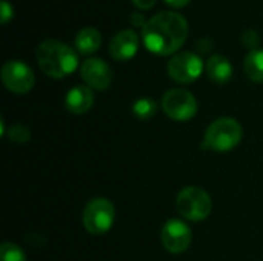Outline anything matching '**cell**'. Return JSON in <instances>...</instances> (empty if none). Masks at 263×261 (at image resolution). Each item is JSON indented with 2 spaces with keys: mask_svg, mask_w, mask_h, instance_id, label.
<instances>
[{
  "mask_svg": "<svg viewBox=\"0 0 263 261\" xmlns=\"http://www.w3.org/2000/svg\"><path fill=\"white\" fill-rule=\"evenodd\" d=\"M2 82L14 94H26L32 89L35 77L32 69L20 60H9L2 68Z\"/></svg>",
  "mask_w": 263,
  "mask_h": 261,
  "instance_id": "obj_8",
  "label": "cell"
},
{
  "mask_svg": "<svg viewBox=\"0 0 263 261\" xmlns=\"http://www.w3.org/2000/svg\"><path fill=\"white\" fill-rule=\"evenodd\" d=\"M94 105V94L89 86H76L72 88L65 98V106L71 114H85Z\"/></svg>",
  "mask_w": 263,
  "mask_h": 261,
  "instance_id": "obj_12",
  "label": "cell"
},
{
  "mask_svg": "<svg viewBox=\"0 0 263 261\" xmlns=\"http://www.w3.org/2000/svg\"><path fill=\"white\" fill-rule=\"evenodd\" d=\"M157 0H133V3L140 9H151Z\"/></svg>",
  "mask_w": 263,
  "mask_h": 261,
  "instance_id": "obj_22",
  "label": "cell"
},
{
  "mask_svg": "<svg viewBox=\"0 0 263 261\" xmlns=\"http://www.w3.org/2000/svg\"><path fill=\"white\" fill-rule=\"evenodd\" d=\"M40 69L51 78H63L77 69V52L66 43L54 38L43 40L35 51Z\"/></svg>",
  "mask_w": 263,
  "mask_h": 261,
  "instance_id": "obj_2",
  "label": "cell"
},
{
  "mask_svg": "<svg viewBox=\"0 0 263 261\" xmlns=\"http://www.w3.org/2000/svg\"><path fill=\"white\" fill-rule=\"evenodd\" d=\"M102 45V35L99 32V29L96 28H83L77 32L76 40H74V46L76 49L83 54V55H91L94 54Z\"/></svg>",
  "mask_w": 263,
  "mask_h": 261,
  "instance_id": "obj_14",
  "label": "cell"
},
{
  "mask_svg": "<svg viewBox=\"0 0 263 261\" xmlns=\"http://www.w3.org/2000/svg\"><path fill=\"white\" fill-rule=\"evenodd\" d=\"M242 43H243L245 48H250L251 51L259 49L257 46H259V43H260V35H259L254 29H248V31H245L243 35H242Z\"/></svg>",
  "mask_w": 263,
  "mask_h": 261,
  "instance_id": "obj_19",
  "label": "cell"
},
{
  "mask_svg": "<svg viewBox=\"0 0 263 261\" xmlns=\"http://www.w3.org/2000/svg\"><path fill=\"white\" fill-rule=\"evenodd\" d=\"M186 37V18L173 11H163L153 15L142 29L145 48L156 55H171L177 52Z\"/></svg>",
  "mask_w": 263,
  "mask_h": 261,
  "instance_id": "obj_1",
  "label": "cell"
},
{
  "mask_svg": "<svg viewBox=\"0 0 263 261\" xmlns=\"http://www.w3.org/2000/svg\"><path fill=\"white\" fill-rule=\"evenodd\" d=\"M206 74L208 77L217 83V85H225L231 80L233 77V66L231 62L222 55V54H214L208 58L206 62Z\"/></svg>",
  "mask_w": 263,
  "mask_h": 261,
  "instance_id": "obj_13",
  "label": "cell"
},
{
  "mask_svg": "<svg viewBox=\"0 0 263 261\" xmlns=\"http://www.w3.org/2000/svg\"><path fill=\"white\" fill-rule=\"evenodd\" d=\"M170 6H173V8H182V6H185V5H188L191 0H165Z\"/></svg>",
  "mask_w": 263,
  "mask_h": 261,
  "instance_id": "obj_23",
  "label": "cell"
},
{
  "mask_svg": "<svg viewBox=\"0 0 263 261\" xmlns=\"http://www.w3.org/2000/svg\"><path fill=\"white\" fill-rule=\"evenodd\" d=\"M176 208L183 218L190 222H202L211 214L213 202L210 194L202 188L188 186L179 192L176 198Z\"/></svg>",
  "mask_w": 263,
  "mask_h": 261,
  "instance_id": "obj_4",
  "label": "cell"
},
{
  "mask_svg": "<svg viewBox=\"0 0 263 261\" xmlns=\"http://www.w3.org/2000/svg\"><path fill=\"white\" fill-rule=\"evenodd\" d=\"M243 71L250 80L263 83V49H254L248 52L243 60Z\"/></svg>",
  "mask_w": 263,
  "mask_h": 261,
  "instance_id": "obj_15",
  "label": "cell"
},
{
  "mask_svg": "<svg viewBox=\"0 0 263 261\" xmlns=\"http://www.w3.org/2000/svg\"><path fill=\"white\" fill-rule=\"evenodd\" d=\"M203 72V62L202 58L190 51L179 52L171 57L168 62V74L177 83H193L196 82Z\"/></svg>",
  "mask_w": 263,
  "mask_h": 261,
  "instance_id": "obj_7",
  "label": "cell"
},
{
  "mask_svg": "<svg viewBox=\"0 0 263 261\" xmlns=\"http://www.w3.org/2000/svg\"><path fill=\"white\" fill-rule=\"evenodd\" d=\"M0 11H2V25H6L9 20H12V15H14V9H12V5L6 0H2L0 3Z\"/></svg>",
  "mask_w": 263,
  "mask_h": 261,
  "instance_id": "obj_20",
  "label": "cell"
},
{
  "mask_svg": "<svg viewBox=\"0 0 263 261\" xmlns=\"http://www.w3.org/2000/svg\"><path fill=\"white\" fill-rule=\"evenodd\" d=\"M162 109L170 118L186 122L197 114V100L186 89H170L162 98Z\"/></svg>",
  "mask_w": 263,
  "mask_h": 261,
  "instance_id": "obj_6",
  "label": "cell"
},
{
  "mask_svg": "<svg viewBox=\"0 0 263 261\" xmlns=\"http://www.w3.org/2000/svg\"><path fill=\"white\" fill-rule=\"evenodd\" d=\"M160 240L163 248L171 254H182L185 252L193 240V234L190 226L177 218L168 220L162 231H160Z\"/></svg>",
  "mask_w": 263,
  "mask_h": 261,
  "instance_id": "obj_9",
  "label": "cell"
},
{
  "mask_svg": "<svg viewBox=\"0 0 263 261\" xmlns=\"http://www.w3.org/2000/svg\"><path fill=\"white\" fill-rule=\"evenodd\" d=\"M0 261H26V255L14 243H3L0 246Z\"/></svg>",
  "mask_w": 263,
  "mask_h": 261,
  "instance_id": "obj_17",
  "label": "cell"
},
{
  "mask_svg": "<svg viewBox=\"0 0 263 261\" xmlns=\"http://www.w3.org/2000/svg\"><path fill=\"white\" fill-rule=\"evenodd\" d=\"M114 218H116L114 205L103 197H96L89 200L82 214L83 228L92 235L106 234L112 228Z\"/></svg>",
  "mask_w": 263,
  "mask_h": 261,
  "instance_id": "obj_5",
  "label": "cell"
},
{
  "mask_svg": "<svg viewBox=\"0 0 263 261\" xmlns=\"http://www.w3.org/2000/svg\"><path fill=\"white\" fill-rule=\"evenodd\" d=\"M146 22H148V20H145L143 15H140V14H137V12H133V14H131V23H133L134 26H142V29H143L145 25H146Z\"/></svg>",
  "mask_w": 263,
  "mask_h": 261,
  "instance_id": "obj_21",
  "label": "cell"
},
{
  "mask_svg": "<svg viewBox=\"0 0 263 261\" xmlns=\"http://www.w3.org/2000/svg\"><path fill=\"white\" fill-rule=\"evenodd\" d=\"M157 108H159V105L154 98L143 97V98H139L133 103V114L139 120H149L156 115Z\"/></svg>",
  "mask_w": 263,
  "mask_h": 261,
  "instance_id": "obj_16",
  "label": "cell"
},
{
  "mask_svg": "<svg viewBox=\"0 0 263 261\" xmlns=\"http://www.w3.org/2000/svg\"><path fill=\"white\" fill-rule=\"evenodd\" d=\"M80 75L86 86L97 91H105L112 82V71L102 58H86L80 66Z\"/></svg>",
  "mask_w": 263,
  "mask_h": 261,
  "instance_id": "obj_10",
  "label": "cell"
},
{
  "mask_svg": "<svg viewBox=\"0 0 263 261\" xmlns=\"http://www.w3.org/2000/svg\"><path fill=\"white\" fill-rule=\"evenodd\" d=\"M6 135L14 143H26L29 140V137H31V132H29V129L25 125L15 123V125H11L9 126Z\"/></svg>",
  "mask_w": 263,
  "mask_h": 261,
  "instance_id": "obj_18",
  "label": "cell"
},
{
  "mask_svg": "<svg viewBox=\"0 0 263 261\" xmlns=\"http://www.w3.org/2000/svg\"><path fill=\"white\" fill-rule=\"evenodd\" d=\"M243 135L240 123L234 118L223 117L213 122L203 135V148L214 152H228L234 149Z\"/></svg>",
  "mask_w": 263,
  "mask_h": 261,
  "instance_id": "obj_3",
  "label": "cell"
},
{
  "mask_svg": "<svg viewBox=\"0 0 263 261\" xmlns=\"http://www.w3.org/2000/svg\"><path fill=\"white\" fill-rule=\"evenodd\" d=\"M139 51V37L131 29L119 31L109 42V54L114 60H131Z\"/></svg>",
  "mask_w": 263,
  "mask_h": 261,
  "instance_id": "obj_11",
  "label": "cell"
}]
</instances>
